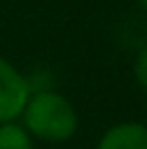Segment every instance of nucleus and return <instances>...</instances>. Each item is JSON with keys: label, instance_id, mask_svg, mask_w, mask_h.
Returning <instances> with one entry per match:
<instances>
[{"label": "nucleus", "instance_id": "1", "mask_svg": "<svg viewBox=\"0 0 147 149\" xmlns=\"http://www.w3.org/2000/svg\"><path fill=\"white\" fill-rule=\"evenodd\" d=\"M22 115L30 134L50 143L69 141L78 127L74 106L54 91H39L30 95Z\"/></svg>", "mask_w": 147, "mask_h": 149}, {"label": "nucleus", "instance_id": "2", "mask_svg": "<svg viewBox=\"0 0 147 149\" xmlns=\"http://www.w3.org/2000/svg\"><path fill=\"white\" fill-rule=\"evenodd\" d=\"M28 97V80L9 61L0 58V123H9L22 115Z\"/></svg>", "mask_w": 147, "mask_h": 149}, {"label": "nucleus", "instance_id": "3", "mask_svg": "<svg viewBox=\"0 0 147 149\" xmlns=\"http://www.w3.org/2000/svg\"><path fill=\"white\" fill-rule=\"evenodd\" d=\"M98 149H147V125L119 123L102 134Z\"/></svg>", "mask_w": 147, "mask_h": 149}, {"label": "nucleus", "instance_id": "4", "mask_svg": "<svg viewBox=\"0 0 147 149\" xmlns=\"http://www.w3.org/2000/svg\"><path fill=\"white\" fill-rule=\"evenodd\" d=\"M0 149H33L28 132L13 121L0 123Z\"/></svg>", "mask_w": 147, "mask_h": 149}, {"label": "nucleus", "instance_id": "5", "mask_svg": "<svg viewBox=\"0 0 147 149\" xmlns=\"http://www.w3.org/2000/svg\"><path fill=\"white\" fill-rule=\"evenodd\" d=\"M134 76L139 80V84L143 89H147V45L139 52V56L134 61Z\"/></svg>", "mask_w": 147, "mask_h": 149}, {"label": "nucleus", "instance_id": "6", "mask_svg": "<svg viewBox=\"0 0 147 149\" xmlns=\"http://www.w3.org/2000/svg\"><path fill=\"white\" fill-rule=\"evenodd\" d=\"M139 4H141L143 9H145V11H147V0H139Z\"/></svg>", "mask_w": 147, "mask_h": 149}]
</instances>
